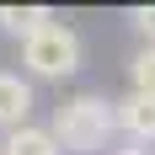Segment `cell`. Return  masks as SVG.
I'll return each instance as SVG.
<instances>
[{
    "label": "cell",
    "instance_id": "2",
    "mask_svg": "<svg viewBox=\"0 0 155 155\" xmlns=\"http://www.w3.org/2000/svg\"><path fill=\"white\" fill-rule=\"evenodd\" d=\"M21 59H27L32 75L64 80V75L80 70V32L70 27V21H43L32 38H21Z\"/></svg>",
    "mask_w": 155,
    "mask_h": 155
},
{
    "label": "cell",
    "instance_id": "6",
    "mask_svg": "<svg viewBox=\"0 0 155 155\" xmlns=\"http://www.w3.org/2000/svg\"><path fill=\"white\" fill-rule=\"evenodd\" d=\"M43 21H54L48 5H0V32H11V38H32Z\"/></svg>",
    "mask_w": 155,
    "mask_h": 155
},
{
    "label": "cell",
    "instance_id": "9",
    "mask_svg": "<svg viewBox=\"0 0 155 155\" xmlns=\"http://www.w3.org/2000/svg\"><path fill=\"white\" fill-rule=\"evenodd\" d=\"M118 155H155V150H139V144H134V150H118Z\"/></svg>",
    "mask_w": 155,
    "mask_h": 155
},
{
    "label": "cell",
    "instance_id": "8",
    "mask_svg": "<svg viewBox=\"0 0 155 155\" xmlns=\"http://www.w3.org/2000/svg\"><path fill=\"white\" fill-rule=\"evenodd\" d=\"M134 27H139L144 38H150V48H155V5H139V11H134Z\"/></svg>",
    "mask_w": 155,
    "mask_h": 155
},
{
    "label": "cell",
    "instance_id": "7",
    "mask_svg": "<svg viewBox=\"0 0 155 155\" xmlns=\"http://www.w3.org/2000/svg\"><path fill=\"white\" fill-rule=\"evenodd\" d=\"M134 91L139 96H155V48H144L134 59Z\"/></svg>",
    "mask_w": 155,
    "mask_h": 155
},
{
    "label": "cell",
    "instance_id": "5",
    "mask_svg": "<svg viewBox=\"0 0 155 155\" xmlns=\"http://www.w3.org/2000/svg\"><path fill=\"white\" fill-rule=\"evenodd\" d=\"M0 155H64V150L54 144V134H48V128L27 123V128H16V134H5Z\"/></svg>",
    "mask_w": 155,
    "mask_h": 155
},
{
    "label": "cell",
    "instance_id": "4",
    "mask_svg": "<svg viewBox=\"0 0 155 155\" xmlns=\"http://www.w3.org/2000/svg\"><path fill=\"white\" fill-rule=\"evenodd\" d=\"M27 118H32V86L16 70H0V134L27 128Z\"/></svg>",
    "mask_w": 155,
    "mask_h": 155
},
{
    "label": "cell",
    "instance_id": "3",
    "mask_svg": "<svg viewBox=\"0 0 155 155\" xmlns=\"http://www.w3.org/2000/svg\"><path fill=\"white\" fill-rule=\"evenodd\" d=\"M112 118H118V128H123L139 150H144V144H155V96L128 91L123 102H112Z\"/></svg>",
    "mask_w": 155,
    "mask_h": 155
},
{
    "label": "cell",
    "instance_id": "1",
    "mask_svg": "<svg viewBox=\"0 0 155 155\" xmlns=\"http://www.w3.org/2000/svg\"><path fill=\"white\" fill-rule=\"evenodd\" d=\"M48 134H54V144L70 155H96L107 150V139L118 134V118H112V102L107 96H70V102H59L54 107V123H48Z\"/></svg>",
    "mask_w": 155,
    "mask_h": 155
}]
</instances>
